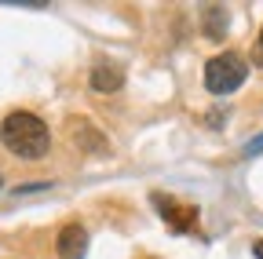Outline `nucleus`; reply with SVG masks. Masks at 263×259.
I'll return each mask as SVG.
<instances>
[{
  "label": "nucleus",
  "mask_w": 263,
  "mask_h": 259,
  "mask_svg": "<svg viewBox=\"0 0 263 259\" xmlns=\"http://www.w3.org/2000/svg\"><path fill=\"white\" fill-rule=\"evenodd\" d=\"M0 143L22 161H41L51 150V132H48V124L37 113L11 110L4 121H0Z\"/></svg>",
  "instance_id": "f257e3e1"
},
{
  "label": "nucleus",
  "mask_w": 263,
  "mask_h": 259,
  "mask_svg": "<svg viewBox=\"0 0 263 259\" xmlns=\"http://www.w3.org/2000/svg\"><path fill=\"white\" fill-rule=\"evenodd\" d=\"M249 77V62L238 55V51H223V55H212L205 62V88L212 95H230L238 91Z\"/></svg>",
  "instance_id": "f03ea898"
},
{
  "label": "nucleus",
  "mask_w": 263,
  "mask_h": 259,
  "mask_svg": "<svg viewBox=\"0 0 263 259\" xmlns=\"http://www.w3.org/2000/svg\"><path fill=\"white\" fill-rule=\"evenodd\" d=\"M55 252H59V259H84L88 255V230L81 223H66L55 237Z\"/></svg>",
  "instance_id": "7ed1b4c3"
},
{
  "label": "nucleus",
  "mask_w": 263,
  "mask_h": 259,
  "mask_svg": "<svg viewBox=\"0 0 263 259\" xmlns=\"http://www.w3.org/2000/svg\"><path fill=\"white\" fill-rule=\"evenodd\" d=\"M154 205H157L161 219L172 223L176 230H194V226H197V208L194 205H179L172 197H161V193H154Z\"/></svg>",
  "instance_id": "20e7f679"
},
{
  "label": "nucleus",
  "mask_w": 263,
  "mask_h": 259,
  "mask_svg": "<svg viewBox=\"0 0 263 259\" xmlns=\"http://www.w3.org/2000/svg\"><path fill=\"white\" fill-rule=\"evenodd\" d=\"M88 84H91V91H99V95H114V91H121L124 88V70L117 66V62H95L91 66V77H88Z\"/></svg>",
  "instance_id": "39448f33"
},
{
  "label": "nucleus",
  "mask_w": 263,
  "mask_h": 259,
  "mask_svg": "<svg viewBox=\"0 0 263 259\" xmlns=\"http://www.w3.org/2000/svg\"><path fill=\"white\" fill-rule=\"evenodd\" d=\"M227 22H230V18H227V11H223L219 4H209V8L201 11V29H205L209 41H219V37L227 33Z\"/></svg>",
  "instance_id": "423d86ee"
},
{
  "label": "nucleus",
  "mask_w": 263,
  "mask_h": 259,
  "mask_svg": "<svg viewBox=\"0 0 263 259\" xmlns=\"http://www.w3.org/2000/svg\"><path fill=\"white\" fill-rule=\"evenodd\" d=\"M81 135V143L91 150V153H99V150H106V139L103 135H95L91 128H88V121H77V128H73V139Z\"/></svg>",
  "instance_id": "0eeeda50"
},
{
  "label": "nucleus",
  "mask_w": 263,
  "mask_h": 259,
  "mask_svg": "<svg viewBox=\"0 0 263 259\" xmlns=\"http://www.w3.org/2000/svg\"><path fill=\"white\" fill-rule=\"evenodd\" d=\"M259 150H263V135H259V139H252V143L245 146V153H259Z\"/></svg>",
  "instance_id": "6e6552de"
},
{
  "label": "nucleus",
  "mask_w": 263,
  "mask_h": 259,
  "mask_svg": "<svg viewBox=\"0 0 263 259\" xmlns=\"http://www.w3.org/2000/svg\"><path fill=\"white\" fill-rule=\"evenodd\" d=\"M252 255H256V259H263V241H256V245H252Z\"/></svg>",
  "instance_id": "1a4fd4ad"
},
{
  "label": "nucleus",
  "mask_w": 263,
  "mask_h": 259,
  "mask_svg": "<svg viewBox=\"0 0 263 259\" xmlns=\"http://www.w3.org/2000/svg\"><path fill=\"white\" fill-rule=\"evenodd\" d=\"M259 51H263V29H259Z\"/></svg>",
  "instance_id": "9d476101"
},
{
  "label": "nucleus",
  "mask_w": 263,
  "mask_h": 259,
  "mask_svg": "<svg viewBox=\"0 0 263 259\" xmlns=\"http://www.w3.org/2000/svg\"><path fill=\"white\" fill-rule=\"evenodd\" d=\"M0 190H4V179H0Z\"/></svg>",
  "instance_id": "9b49d317"
}]
</instances>
